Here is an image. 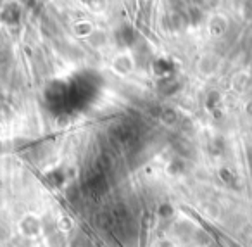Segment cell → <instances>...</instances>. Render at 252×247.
Segmentation results:
<instances>
[{
  "mask_svg": "<svg viewBox=\"0 0 252 247\" xmlns=\"http://www.w3.org/2000/svg\"><path fill=\"white\" fill-rule=\"evenodd\" d=\"M156 247H176V244L171 239H161Z\"/></svg>",
  "mask_w": 252,
  "mask_h": 247,
  "instance_id": "6da1fadb",
  "label": "cell"
}]
</instances>
